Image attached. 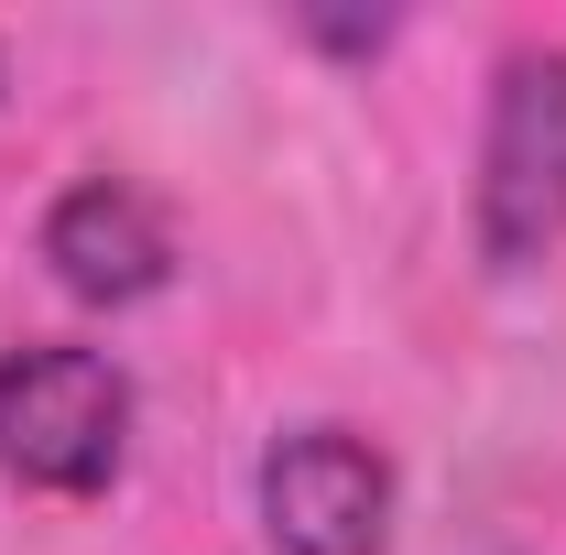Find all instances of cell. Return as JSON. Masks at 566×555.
I'll use <instances>...</instances> for the list:
<instances>
[{"instance_id": "2", "label": "cell", "mask_w": 566, "mask_h": 555, "mask_svg": "<svg viewBox=\"0 0 566 555\" xmlns=\"http://www.w3.org/2000/svg\"><path fill=\"white\" fill-rule=\"evenodd\" d=\"M566 240V44H523L480 132V251L491 273H534Z\"/></svg>"}, {"instance_id": "1", "label": "cell", "mask_w": 566, "mask_h": 555, "mask_svg": "<svg viewBox=\"0 0 566 555\" xmlns=\"http://www.w3.org/2000/svg\"><path fill=\"white\" fill-rule=\"evenodd\" d=\"M120 458H132V381L98 348L44 338L0 359V469L22 490L87 501L120 480Z\"/></svg>"}, {"instance_id": "3", "label": "cell", "mask_w": 566, "mask_h": 555, "mask_svg": "<svg viewBox=\"0 0 566 555\" xmlns=\"http://www.w3.org/2000/svg\"><path fill=\"white\" fill-rule=\"evenodd\" d=\"M262 534L273 555H381L392 545V469L349 425H294L262 458Z\"/></svg>"}, {"instance_id": "4", "label": "cell", "mask_w": 566, "mask_h": 555, "mask_svg": "<svg viewBox=\"0 0 566 555\" xmlns=\"http://www.w3.org/2000/svg\"><path fill=\"white\" fill-rule=\"evenodd\" d=\"M44 262H55V283L87 294V305H142L153 283L175 273V240H164V218H153L142 186L98 175V186L55 197V218H44Z\"/></svg>"}]
</instances>
